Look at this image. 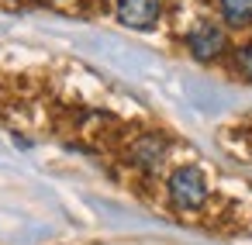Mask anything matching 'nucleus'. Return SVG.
Returning a JSON list of instances; mask_svg holds the SVG:
<instances>
[{"label":"nucleus","instance_id":"nucleus-4","mask_svg":"<svg viewBox=\"0 0 252 245\" xmlns=\"http://www.w3.org/2000/svg\"><path fill=\"white\" fill-rule=\"evenodd\" d=\"M131 159H135V166H142L145 173H156V169L162 166V159H166V138H159V135H142V138H135Z\"/></svg>","mask_w":252,"mask_h":245},{"label":"nucleus","instance_id":"nucleus-7","mask_svg":"<svg viewBox=\"0 0 252 245\" xmlns=\"http://www.w3.org/2000/svg\"><path fill=\"white\" fill-rule=\"evenodd\" d=\"M45 4H59V0H45Z\"/></svg>","mask_w":252,"mask_h":245},{"label":"nucleus","instance_id":"nucleus-3","mask_svg":"<svg viewBox=\"0 0 252 245\" xmlns=\"http://www.w3.org/2000/svg\"><path fill=\"white\" fill-rule=\"evenodd\" d=\"M114 14L125 28H135V31H145L159 21L162 14V4L159 0H118L114 4Z\"/></svg>","mask_w":252,"mask_h":245},{"label":"nucleus","instance_id":"nucleus-2","mask_svg":"<svg viewBox=\"0 0 252 245\" xmlns=\"http://www.w3.org/2000/svg\"><path fill=\"white\" fill-rule=\"evenodd\" d=\"M224 45H228V42H224V31H221L218 25H211V21L190 28V35H187V49H190V56L200 59V62L218 59V56L224 52Z\"/></svg>","mask_w":252,"mask_h":245},{"label":"nucleus","instance_id":"nucleus-6","mask_svg":"<svg viewBox=\"0 0 252 245\" xmlns=\"http://www.w3.org/2000/svg\"><path fill=\"white\" fill-rule=\"evenodd\" d=\"M235 69H238L242 80L252 83V45H242V49L235 52Z\"/></svg>","mask_w":252,"mask_h":245},{"label":"nucleus","instance_id":"nucleus-5","mask_svg":"<svg viewBox=\"0 0 252 245\" xmlns=\"http://www.w3.org/2000/svg\"><path fill=\"white\" fill-rule=\"evenodd\" d=\"M221 21L228 28H249L252 25V0H218Z\"/></svg>","mask_w":252,"mask_h":245},{"label":"nucleus","instance_id":"nucleus-1","mask_svg":"<svg viewBox=\"0 0 252 245\" xmlns=\"http://www.w3.org/2000/svg\"><path fill=\"white\" fill-rule=\"evenodd\" d=\"M169 200H173V207H180V211H197V207L207 200V183H204V176H200L193 166L176 169V173L169 176Z\"/></svg>","mask_w":252,"mask_h":245}]
</instances>
